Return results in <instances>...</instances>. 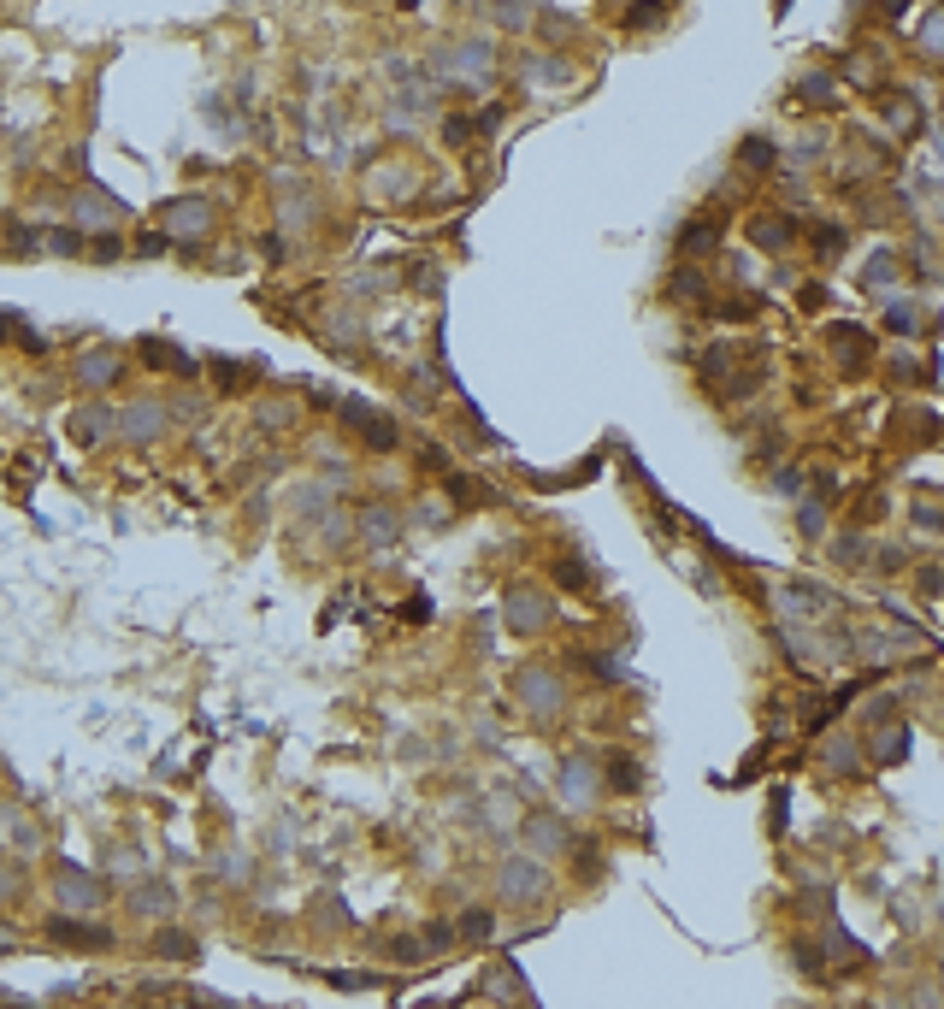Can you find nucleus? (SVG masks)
Wrapping results in <instances>:
<instances>
[{"instance_id":"10","label":"nucleus","mask_w":944,"mask_h":1009,"mask_svg":"<svg viewBox=\"0 0 944 1009\" xmlns=\"http://www.w3.org/2000/svg\"><path fill=\"white\" fill-rule=\"evenodd\" d=\"M118 372H125L118 349H89V355L77 360V384H89V390H107V384H118Z\"/></svg>"},{"instance_id":"4","label":"nucleus","mask_w":944,"mask_h":1009,"mask_svg":"<svg viewBox=\"0 0 944 1009\" xmlns=\"http://www.w3.org/2000/svg\"><path fill=\"white\" fill-rule=\"evenodd\" d=\"M48 938L65 944V951H113V927L100 921H71V915H54L48 921Z\"/></svg>"},{"instance_id":"16","label":"nucleus","mask_w":944,"mask_h":1009,"mask_svg":"<svg viewBox=\"0 0 944 1009\" xmlns=\"http://www.w3.org/2000/svg\"><path fill=\"white\" fill-rule=\"evenodd\" d=\"M77 219L83 225H113V219H125V201H113V195H77Z\"/></svg>"},{"instance_id":"5","label":"nucleus","mask_w":944,"mask_h":1009,"mask_svg":"<svg viewBox=\"0 0 944 1009\" xmlns=\"http://www.w3.org/2000/svg\"><path fill=\"white\" fill-rule=\"evenodd\" d=\"M212 230V207L201 195H184V201H166V237L178 242H201Z\"/></svg>"},{"instance_id":"9","label":"nucleus","mask_w":944,"mask_h":1009,"mask_svg":"<svg viewBox=\"0 0 944 1009\" xmlns=\"http://www.w3.org/2000/svg\"><path fill=\"white\" fill-rule=\"evenodd\" d=\"M543 620H550V602H543V591H532V584L507 591V625H514V632H537Z\"/></svg>"},{"instance_id":"17","label":"nucleus","mask_w":944,"mask_h":1009,"mask_svg":"<svg viewBox=\"0 0 944 1009\" xmlns=\"http://www.w3.org/2000/svg\"><path fill=\"white\" fill-rule=\"evenodd\" d=\"M720 242V219H691L685 225V254H714Z\"/></svg>"},{"instance_id":"26","label":"nucleus","mask_w":944,"mask_h":1009,"mask_svg":"<svg viewBox=\"0 0 944 1009\" xmlns=\"http://www.w3.org/2000/svg\"><path fill=\"white\" fill-rule=\"evenodd\" d=\"M897 272V254H874L868 272H862V289H886V278Z\"/></svg>"},{"instance_id":"18","label":"nucleus","mask_w":944,"mask_h":1009,"mask_svg":"<svg viewBox=\"0 0 944 1009\" xmlns=\"http://www.w3.org/2000/svg\"><path fill=\"white\" fill-rule=\"evenodd\" d=\"M886 118H891V130H897V136H915V130H921V107H915L909 95L886 100Z\"/></svg>"},{"instance_id":"1","label":"nucleus","mask_w":944,"mask_h":1009,"mask_svg":"<svg viewBox=\"0 0 944 1009\" xmlns=\"http://www.w3.org/2000/svg\"><path fill=\"white\" fill-rule=\"evenodd\" d=\"M496 897H502L507 910H532V903L550 897V874H543L532 856H507V862L496 867Z\"/></svg>"},{"instance_id":"2","label":"nucleus","mask_w":944,"mask_h":1009,"mask_svg":"<svg viewBox=\"0 0 944 1009\" xmlns=\"http://www.w3.org/2000/svg\"><path fill=\"white\" fill-rule=\"evenodd\" d=\"M514 691H520V709H532V714H555L567 703V685L555 668H520Z\"/></svg>"},{"instance_id":"34","label":"nucleus","mask_w":944,"mask_h":1009,"mask_svg":"<svg viewBox=\"0 0 944 1009\" xmlns=\"http://www.w3.org/2000/svg\"><path fill=\"white\" fill-rule=\"evenodd\" d=\"M449 927H425V933H420V944H425V951H431V956H437V951H449Z\"/></svg>"},{"instance_id":"20","label":"nucleus","mask_w":944,"mask_h":1009,"mask_svg":"<svg viewBox=\"0 0 944 1009\" xmlns=\"http://www.w3.org/2000/svg\"><path fill=\"white\" fill-rule=\"evenodd\" d=\"M154 951H160V956H171V962H195L201 944H195V933H160Z\"/></svg>"},{"instance_id":"33","label":"nucleus","mask_w":944,"mask_h":1009,"mask_svg":"<svg viewBox=\"0 0 944 1009\" xmlns=\"http://www.w3.org/2000/svg\"><path fill=\"white\" fill-rule=\"evenodd\" d=\"M48 248H54V254H83L77 230H48Z\"/></svg>"},{"instance_id":"21","label":"nucleus","mask_w":944,"mask_h":1009,"mask_svg":"<svg viewBox=\"0 0 944 1009\" xmlns=\"http://www.w3.org/2000/svg\"><path fill=\"white\" fill-rule=\"evenodd\" d=\"M797 100H809V107H832V77L827 72L797 77Z\"/></svg>"},{"instance_id":"23","label":"nucleus","mask_w":944,"mask_h":1009,"mask_svg":"<svg viewBox=\"0 0 944 1009\" xmlns=\"http://www.w3.org/2000/svg\"><path fill=\"white\" fill-rule=\"evenodd\" d=\"M484 992L490 997H525V980L514 968H496V974H484Z\"/></svg>"},{"instance_id":"15","label":"nucleus","mask_w":944,"mask_h":1009,"mask_svg":"<svg viewBox=\"0 0 944 1009\" xmlns=\"http://www.w3.org/2000/svg\"><path fill=\"white\" fill-rule=\"evenodd\" d=\"M142 360H148V367H166V372H189V378H195V355H184V349H171V342H154V337H148V342H142Z\"/></svg>"},{"instance_id":"29","label":"nucleus","mask_w":944,"mask_h":1009,"mask_svg":"<svg viewBox=\"0 0 944 1009\" xmlns=\"http://www.w3.org/2000/svg\"><path fill=\"white\" fill-rule=\"evenodd\" d=\"M212 372H219V390H248V367L237 360H212Z\"/></svg>"},{"instance_id":"32","label":"nucleus","mask_w":944,"mask_h":1009,"mask_svg":"<svg viewBox=\"0 0 944 1009\" xmlns=\"http://www.w3.org/2000/svg\"><path fill=\"white\" fill-rule=\"evenodd\" d=\"M844 331H850V337H838V360H862V355H868V337H862L856 325H844Z\"/></svg>"},{"instance_id":"31","label":"nucleus","mask_w":944,"mask_h":1009,"mask_svg":"<svg viewBox=\"0 0 944 1009\" xmlns=\"http://www.w3.org/2000/svg\"><path fill=\"white\" fill-rule=\"evenodd\" d=\"M662 18H667L662 0H644V6H632V18H626V24H632V30H649V24H662Z\"/></svg>"},{"instance_id":"37","label":"nucleus","mask_w":944,"mask_h":1009,"mask_svg":"<svg viewBox=\"0 0 944 1009\" xmlns=\"http://www.w3.org/2000/svg\"><path fill=\"white\" fill-rule=\"evenodd\" d=\"M331 986H342V992H367L372 986V974H325Z\"/></svg>"},{"instance_id":"40","label":"nucleus","mask_w":944,"mask_h":1009,"mask_svg":"<svg viewBox=\"0 0 944 1009\" xmlns=\"http://www.w3.org/2000/svg\"><path fill=\"white\" fill-rule=\"evenodd\" d=\"M89 254H95V260H118V242L100 237V242H89Z\"/></svg>"},{"instance_id":"8","label":"nucleus","mask_w":944,"mask_h":1009,"mask_svg":"<svg viewBox=\"0 0 944 1009\" xmlns=\"http://www.w3.org/2000/svg\"><path fill=\"white\" fill-rule=\"evenodd\" d=\"M520 850H537V856L567 850V821H555V815H532V821L520 826Z\"/></svg>"},{"instance_id":"39","label":"nucleus","mask_w":944,"mask_h":1009,"mask_svg":"<svg viewBox=\"0 0 944 1009\" xmlns=\"http://www.w3.org/2000/svg\"><path fill=\"white\" fill-rule=\"evenodd\" d=\"M443 136H449V142H455V148H461V142H466V136H472V125H466V118H449V125H443Z\"/></svg>"},{"instance_id":"30","label":"nucleus","mask_w":944,"mask_h":1009,"mask_svg":"<svg viewBox=\"0 0 944 1009\" xmlns=\"http://www.w3.org/2000/svg\"><path fill=\"white\" fill-rule=\"evenodd\" d=\"M602 780H608V785H620V791H632V785L644 780V773H637V762H626V755H620V762H608V773H602Z\"/></svg>"},{"instance_id":"27","label":"nucleus","mask_w":944,"mask_h":1009,"mask_svg":"<svg viewBox=\"0 0 944 1009\" xmlns=\"http://www.w3.org/2000/svg\"><path fill=\"white\" fill-rule=\"evenodd\" d=\"M455 933H461L466 944H484V938H490V915H484V910H466V915H461V927H455Z\"/></svg>"},{"instance_id":"12","label":"nucleus","mask_w":944,"mask_h":1009,"mask_svg":"<svg viewBox=\"0 0 944 1009\" xmlns=\"http://www.w3.org/2000/svg\"><path fill=\"white\" fill-rule=\"evenodd\" d=\"M171 903H178V897H171V885L166 880H148V885H130V910H136V915H154V921H160V915H171Z\"/></svg>"},{"instance_id":"3","label":"nucleus","mask_w":944,"mask_h":1009,"mask_svg":"<svg viewBox=\"0 0 944 1009\" xmlns=\"http://www.w3.org/2000/svg\"><path fill=\"white\" fill-rule=\"evenodd\" d=\"M54 897H59V910H95L100 903V880L95 874H83L77 862H54Z\"/></svg>"},{"instance_id":"28","label":"nucleus","mask_w":944,"mask_h":1009,"mask_svg":"<svg viewBox=\"0 0 944 1009\" xmlns=\"http://www.w3.org/2000/svg\"><path fill=\"white\" fill-rule=\"evenodd\" d=\"M496 24H502V30H525V24H532V6H525V0H502V6H496Z\"/></svg>"},{"instance_id":"19","label":"nucleus","mask_w":944,"mask_h":1009,"mask_svg":"<svg viewBox=\"0 0 944 1009\" xmlns=\"http://www.w3.org/2000/svg\"><path fill=\"white\" fill-rule=\"evenodd\" d=\"M903 750H909V732H903V726H879L874 732V762H903Z\"/></svg>"},{"instance_id":"7","label":"nucleus","mask_w":944,"mask_h":1009,"mask_svg":"<svg viewBox=\"0 0 944 1009\" xmlns=\"http://www.w3.org/2000/svg\"><path fill=\"white\" fill-rule=\"evenodd\" d=\"M591 797H596V768L585 755H567L561 762V803L567 809H591Z\"/></svg>"},{"instance_id":"14","label":"nucleus","mask_w":944,"mask_h":1009,"mask_svg":"<svg viewBox=\"0 0 944 1009\" xmlns=\"http://www.w3.org/2000/svg\"><path fill=\"white\" fill-rule=\"evenodd\" d=\"M113 426H118L113 408H100V401H95V408H77V437H83V443H107V437H113Z\"/></svg>"},{"instance_id":"41","label":"nucleus","mask_w":944,"mask_h":1009,"mask_svg":"<svg viewBox=\"0 0 944 1009\" xmlns=\"http://www.w3.org/2000/svg\"><path fill=\"white\" fill-rule=\"evenodd\" d=\"M13 944H18V938H13V933H6V927H0V951H13Z\"/></svg>"},{"instance_id":"35","label":"nucleus","mask_w":944,"mask_h":1009,"mask_svg":"<svg viewBox=\"0 0 944 1009\" xmlns=\"http://www.w3.org/2000/svg\"><path fill=\"white\" fill-rule=\"evenodd\" d=\"M838 237H844L838 225H815V248H820V254H838Z\"/></svg>"},{"instance_id":"22","label":"nucleus","mask_w":944,"mask_h":1009,"mask_svg":"<svg viewBox=\"0 0 944 1009\" xmlns=\"http://www.w3.org/2000/svg\"><path fill=\"white\" fill-rule=\"evenodd\" d=\"M915 47H921V54H927V59H944V6H939V13L927 18V24H921Z\"/></svg>"},{"instance_id":"13","label":"nucleus","mask_w":944,"mask_h":1009,"mask_svg":"<svg viewBox=\"0 0 944 1009\" xmlns=\"http://www.w3.org/2000/svg\"><path fill=\"white\" fill-rule=\"evenodd\" d=\"M749 242H756V248H767V254H779V248L791 242V219H774V213L749 219Z\"/></svg>"},{"instance_id":"38","label":"nucleus","mask_w":944,"mask_h":1009,"mask_svg":"<svg viewBox=\"0 0 944 1009\" xmlns=\"http://www.w3.org/2000/svg\"><path fill=\"white\" fill-rule=\"evenodd\" d=\"M591 661H596V673H602V679H620V655H591Z\"/></svg>"},{"instance_id":"6","label":"nucleus","mask_w":944,"mask_h":1009,"mask_svg":"<svg viewBox=\"0 0 944 1009\" xmlns=\"http://www.w3.org/2000/svg\"><path fill=\"white\" fill-rule=\"evenodd\" d=\"M166 419H171V413L160 408V401H136V408L118 413V437H130V443H154L160 431H166Z\"/></svg>"},{"instance_id":"25","label":"nucleus","mask_w":944,"mask_h":1009,"mask_svg":"<svg viewBox=\"0 0 944 1009\" xmlns=\"http://www.w3.org/2000/svg\"><path fill=\"white\" fill-rule=\"evenodd\" d=\"M360 520H367V538H372V543H390V538H395V513H390V508H367Z\"/></svg>"},{"instance_id":"11","label":"nucleus","mask_w":944,"mask_h":1009,"mask_svg":"<svg viewBox=\"0 0 944 1009\" xmlns=\"http://www.w3.org/2000/svg\"><path fill=\"white\" fill-rule=\"evenodd\" d=\"M437 65H443V72H461V77H484L496 59H490V47H484V42H461L455 54H437Z\"/></svg>"},{"instance_id":"24","label":"nucleus","mask_w":944,"mask_h":1009,"mask_svg":"<svg viewBox=\"0 0 944 1009\" xmlns=\"http://www.w3.org/2000/svg\"><path fill=\"white\" fill-rule=\"evenodd\" d=\"M738 160H744L749 171H767V166H774V142H767V136H749V142L738 148Z\"/></svg>"},{"instance_id":"36","label":"nucleus","mask_w":944,"mask_h":1009,"mask_svg":"<svg viewBox=\"0 0 944 1009\" xmlns=\"http://www.w3.org/2000/svg\"><path fill=\"white\" fill-rule=\"evenodd\" d=\"M367 443H378V449H390V443H395V426H390V419H372V426H367Z\"/></svg>"}]
</instances>
